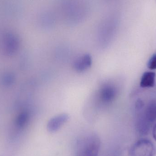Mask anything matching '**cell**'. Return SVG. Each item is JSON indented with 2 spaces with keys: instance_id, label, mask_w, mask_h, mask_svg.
I'll return each mask as SVG.
<instances>
[{
  "instance_id": "4fadbf2b",
  "label": "cell",
  "mask_w": 156,
  "mask_h": 156,
  "mask_svg": "<svg viewBox=\"0 0 156 156\" xmlns=\"http://www.w3.org/2000/svg\"><path fill=\"white\" fill-rule=\"evenodd\" d=\"M105 1L107 2H109V1H112V0H105Z\"/></svg>"
},
{
  "instance_id": "7c38bea8",
  "label": "cell",
  "mask_w": 156,
  "mask_h": 156,
  "mask_svg": "<svg viewBox=\"0 0 156 156\" xmlns=\"http://www.w3.org/2000/svg\"><path fill=\"white\" fill-rule=\"evenodd\" d=\"M152 135L154 140L156 142V123L153 127V131H152Z\"/></svg>"
},
{
  "instance_id": "3957f363",
  "label": "cell",
  "mask_w": 156,
  "mask_h": 156,
  "mask_svg": "<svg viewBox=\"0 0 156 156\" xmlns=\"http://www.w3.org/2000/svg\"><path fill=\"white\" fill-rule=\"evenodd\" d=\"M156 122V101H152L148 104L144 112L138 118L137 131L141 134H147L150 131L152 125Z\"/></svg>"
},
{
  "instance_id": "5b68a950",
  "label": "cell",
  "mask_w": 156,
  "mask_h": 156,
  "mask_svg": "<svg viewBox=\"0 0 156 156\" xmlns=\"http://www.w3.org/2000/svg\"><path fill=\"white\" fill-rule=\"evenodd\" d=\"M155 152V147L152 141L147 139H141L131 147L129 156H154Z\"/></svg>"
},
{
  "instance_id": "8992f818",
  "label": "cell",
  "mask_w": 156,
  "mask_h": 156,
  "mask_svg": "<svg viewBox=\"0 0 156 156\" xmlns=\"http://www.w3.org/2000/svg\"><path fill=\"white\" fill-rule=\"evenodd\" d=\"M117 89L112 84L105 83L101 86L98 93L99 100L104 103L112 101L117 95Z\"/></svg>"
},
{
  "instance_id": "6da1fadb",
  "label": "cell",
  "mask_w": 156,
  "mask_h": 156,
  "mask_svg": "<svg viewBox=\"0 0 156 156\" xmlns=\"http://www.w3.org/2000/svg\"><path fill=\"white\" fill-rule=\"evenodd\" d=\"M59 11L65 22L75 25L87 18L90 7L87 0H60Z\"/></svg>"
},
{
  "instance_id": "ba28073f",
  "label": "cell",
  "mask_w": 156,
  "mask_h": 156,
  "mask_svg": "<svg viewBox=\"0 0 156 156\" xmlns=\"http://www.w3.org/2000/svg\"><path fill=\"white\" fill-rule=\"evenodd\" d=\"M92 64V58L89 54H84L79 57L73 63V68L78 72H82L88 69Z\"/></svg>"
},
{
  "instance_id": "8fae6325",
  "label": "cell",
  "mask_w": 156,
  "mask_h": 156,
  "mask_svg": "<svg viewBox=\"0 0 156 156\" xmlns=\"http://www.w3.org/2000/svg\"><path fill=\"white\" fill-rule=\"evenodd\" d=\"M147 67L151 70L156 69V54L153 55L149 59L147 63Z\"/></svg>"
},
{
  "instance_id": "7a4b0ae2",
  "label": "cell",
  "mask_w": 156,
  "mask_h": 156,
  "mask_svg": "<svg viewBox=\"0 0 156 156\" xmlns=\"http://www.w3.org/2000/svg\"><path fill=\"white\" fill-rule=\"evenodd\" d=\"M101 141L96 135H88L78 142L75 156H97L100 151Z\"/></svg>"
},
{
  "instance_id": "52a82bcc",
  "label": "cell",
  "mask_w": 156,
  "mask_h": 156,
  "mask_svg": "<svg viewBox=\"0 0 156 156\" xmlns=\"http://www.w3.org/2000/svg\"><path fill=\"white\" fill-rule=\"evenodd\" d=\"M69 115L66 113H61L50 119L47 124L48 130L50 133L58 131L69 119Z\"/></svg>"
},
{
  "instance_id": "9c48e42d",
  "label": "cell",
  "mask_w": 156,
  "mask_h": 156,
  "mask_svg": "<svg viewBox=\"0 0 156 156\" xmlns=\"http://www.w3.org/2000/svg\"><path fill=\"white\" fill-rule=\"evenodd\" d=\"M38 20L42 26L46 27H51L56 23L57 17L55 12L47 10L41 13Z\"/></svg>"
},
{
  "instance_id": "5bb4252c",
  "label": "cell",
  "mask_w": 156,
  "mask_h": 156,
  "mask_svg": "<svg viewBox=\"0 0 156 156\" xmlns=\"http://www.w3.org/2000/svg\"></svg>"
},
{
  "instance_id": "277c9868",
  "label": "cell",
  "mask_w": 156,
  "mask_h": 156,
  "mask_svg": "<svg viewBox=\"0 0 156 156\" xmlns=\"http://www.w3.org/2000/svg\"><path fill=\"white\" fill-rule=\"evenodd\" d=\"M116 24V19L114 14H107L105 16L98 27V37L99 39L104 42L109 41L112 37Z\"/></svg>"
},
{
  "instance_id": "30bf717a",
  "label": "cell",
  "mask_w": 156,
  "mask_h": 156,
  "mask_svg": "<svg viewBox=\"0 0 156 156\" xmlns=\"http://www.w3.org/2000/svg\"><path fill=\"white\" fill-rule=\"evenodd\" d=\"M156 74L154 72L148 71L143 74L140 81V86L142 88H150L154 86Z\"/></svg>"
}]
</instances>
